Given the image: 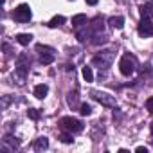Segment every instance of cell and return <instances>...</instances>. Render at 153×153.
<instances>
[{
  "mask_svg": "<svg viewBox=\"0 0 153 153\" xmlns=\"http://www.w3.org/2000/svg\"><path fill=\"white\" fill-rule=\"evenodd\" d=\"M135 151H137V153H148V149H146V148H142V146H139Z\"/></svg>",
  "mask_w": 153,
  "mask_h": 153,
  "instance_id": "23",
  "label": "cell"
},
{
  "mask_svg": "<svg viewBox=\"0 0 153 153\" xmlns=\"http://www.w3.org/2000/svg\"><path fill=\"white\" fill-rule=\"evenodd\" d=\"M13 18H15L16 22H20V24H25V22H29V20H31V7H29L27 4H20V6L15 9V13H13Z\"/></svg>",
  "mask_w": 153,
  "mask_h": 153,
  "instance_id": "2",
  "label": "cell"
},
{
  "mask_svg": "<svg viewBox=\"0 0 153 153\" xmlns=\"http://www.w3.org/2000/svg\"><path fill=\"white\" fill-rule=\"evenodd\" d=\"M139 34L140 36H153V24H151V20L149 18H142L140 20V24H139Z\"/></svg>",
  "mask_w": 153,
  "mask_h": 153,
  "instance_id": "4",
  "label": "cell"
},
{
  "mask_svg": "<svg viewBox=\"0 0 153 153\" xmlns=\"http://www.w3.org/2000/svg\"><path fill=\"white\" fill-rule=\"evenodd\" d=\"M76 36H78V40H79V42H85V40H87V38H88V34H87V33H85V31H79V33H78V34H76Z\"/></svg>",
  "mask_w": 153,
  "mask_h": 153,
  "instance_id": "21",
  "label": "cell"
},
{
  "mask_svg": "<svg viewBox=\"0 0 153 153\" xmlns=\"http://www.w3.org/2000/svg\"><path fill=\"white\" fill-rule=\"evenodd\" d=\"M146 108L153 114V97H149V99H146Z\"/></svg>",
  "mask_w": 153,
  "mask_h": 153,
  "instance_id": "22",
  "label": "cell"
},
{
  "mask_svg": "<svg viewBox=\"0 0 153 153\" xmlns=\"http://www.w3.org/2000/svg\"><path fill=\"white\" fill-rule=\"evenodd\" d=\"M31 40H33V34H27V33H20V34H16V42H18L20 45H29Z\"/></svg>",
  "mask_w": 153,
  "mask_h": 153,
  "instance_id": "9",
  "label": "cell"
},
{
  "mask_svg": "<svg viewBox=\"0 0 153 153\" xmlns=\"http://www.w3.org/2000/svg\"><path fill=\"white\" fill-rule=\"evenodd\" d=\"M79 112H81V115H90V114H92V108H90V105L83 103V105L79 106Z\"/></svg>",
  "mask_w": 153,
  "mask_h": 153,
  "instance_id": "16",
  "label": "cell"
},
{
  "mask_svg": "<svg viewBox=\"0 0 153 153\" xmlns=\"http://www.w3.org/2000/svg\"><path fill=\"white\" fill-rule=\"evenodd\" d=\"M59 140L65 142V144L72 142V133H70V131H68V133H61V135H59Z\"/></svg>",
  "mask_w": 153,
  "mask_h": 153,
  "instance_id": "17",
  "label": "cell"
},
{
  "mask_svg": "<svg viewBox=\"0 0 153 153\" xmlns=\"http://www.w3.org/2000/svg\"><path fill=\"white\" fill-rule=\"evenodd\" d=\"M36 51H38V52H42V54H45V52H52V49H51V47L42 45V43H38V45H36Z\"/></svg>",
  "mask_w": 153,
  "mask_h": 153,
  "instance_id": "19",
  "label": "cell"
},
{
  "mask_svg": "<svg viewBox=\"0 0 153 153\" xmlns=\"http://www.w3.org/2000/svg\"><path fill=\"white\" fill-rule=\"evenodd\" d=\"M103 27H105V25H103V20L96 18V22L92 24V29H94V31H103Z\"/></svg>",
  "mask_w": 153,
  "mask_h": 153,
  "instance_id": "18",
  "label": "cell"
},
{
  "mask_svg": "<svg viewBox=\"0 0 153 153\" xmlns=\"http://www.w3.org/2000/svg\"><path fill=\"white\" fill-rule=\"evenodd\" d=\"M61 24H65V16H61V15H56L51 22H49V27H58V25H61Z\"/></svg>",
  "mask_w": 153,
  "mask_h": 153,
  "instance_id": "13",
  "label": "cell"
},
{
  "mask_svg": "<svg viewBox=\"0 0 153 153\" xmlns=\"http://www.w3.org/2000/svg\"><path fill=\"white\" fill-rule=\"evenodd\" d=\"M47 92H49V87H47V85H43V83L34 87V96H36L38 99H43V97L47 96Z\"/></svg>",
  "mask_w": 153,
  "mask_h": 153,
  "instance_id": "7",
  "label": "cell"
},
{
  "mask_svg": "<svg viewBox=\"0 0 153 153\" xmlns=\"http://www.w3.org/2000/svg\"><path fill=\"white\" fill-rule=\"evenodd\" d=\"M76 101H78V94L74 92V94H70V96H68V105L72 106V105H76Z\"/></svg>",
  "mask_w": 153,
  "mask_h": 153,
  "instance_id": "20",
  "label": "cell"
},
{
  "mask_svg": "<svg viewBox=\"0 0 153 153\" xmlns=\"http://www.w3.org/2000/svg\"><path fill=\"white\" fill-rule=\"evenodd\" d=\"M40 61H42L43 65H51V63L54 61V54H52V52H45V54H42Z\"/></svg>",
  "mask_w": 153,
  "mask_h": 153,
  "instance_id": "14",
  "label": "cell"
},
{
  "mask_svg": "<svg viewBox=\"0 0 153 153\" xmlns=\"http://www.w3.org/2000/svg\"><path fill=\"white\" fill-rule=\"evenodd\" d=\"M94 97H96L99 103L106 105V106H114V105H115L114 97H112V96H108V94H103V92H94Z\"/></svg>",
  "mask_w": 153,
  "mask_h": 153,
  "instance_id": "5",
  "label": "cell"
},
{
  "mask_svg": "<svg viewBox=\"0 0 153 153\" xmlns=\"http://www.w3.org/2000/svg\"><path fill=\"white\" fill-rule=\"evenodd\" d=\"M119 70H121L123 76H131L133 70H135V61H133V58H130L128 54L123 56L121 61H119Z\"/></svg>",
  "mask_w": 153,
  "mask_h": 153,
  "instance_id": "3",
  "label": "cell"
},
{
  "mask_svg": "<svg viewBox=\"0 0 153 153\" xmlns=\"http://www.w3.org/2000/svg\"><path fill=\"white\" fill-rule=\"evenodd\" d=\"M85 2H87L88 6H96V4H97V0H85Z\"/></svg>",
  "mask_w": 153,
  "mask_h": 153,
  "instance_id": "24",
  "label": "cell"
},
{
  "mask_svg": "<svg viewBox=\"0 0 153 153\" xmlns=\"http://www.w3.org/2000/svg\"><path fill=\"white\" fill-rule=\"evenodd\" d=\"M27 115H29V119H33V121H38V119H40V112H38L36 108H29V110H27Z\"/></svg>",
  "mask_w": 153,
  "mask_h": 153,
  "instance_id": "15",
  "label": "cell"
},
{
  "mask_svg": "<svg viewBox=\"0 0 153 153\" xmlns=\"http://www.w3.org/2000/svg\"><path fill=\"white\" fill-rule=\"evenodd\" d=\"M139 13H140V16L142 18H153V9H151V6H148V4H142L140 7H139Z\"/></svg>",
  "mask_w": 153,
  "mask_h": 153,
  "instance_id": "6",
  "label": "cell"
},
{
  "mask_svg": "<svg viewBox=\"0 0 153 153\" xmlns=\"http://www.w3.org/2000/svg\"><path fill=\"white\" fill-rule=\"evenodd\" d=\"M83 79L87 83H92L94 81V74H92V68L90 67H83Z\"/></svg>",
  "mask_w": 153,
  "mask_h": 153,
  "instance_id": "12",
  "label": "cell"
},
{
  "mask_svg": "<svg viewBox=\"0 0 153 153\" xmlns=\"http://www.w3.org/2000/svg\"><path fill=\"white\" fill-rule=\"evenodd\" d=\"M108 24H110L114 29H123V27H124V18H123V16H112V18L108 20Z\"/></svg>",
  "mask_w": 153,
  "mask_h": 153,
  "instance_id": "8",
  "label": "cell"
},
{
  "mask_svg": "<svg viewBox=\"0 0 153 153\" xmlns=\"http://www.w3.org/2000/svg\"><path fill=\"white\" fill-rule=\"evenodd\" d=\"M72 24H74L76 27L87 24V15H76V16H72Z\"/></svg>",
  "mask_w": 153,
  "mask_h": 153,
  "instance_id": "11",
  "label": "cell"
},
{
  "mask_svg": "<svg viewBox=\"0 0 153 153\" xmlns=\"http://www.w3.org/2000/svg\"><path fill=\"white\" fill-rule=\"evenodd\" d=\"M59 126H61L65 131H70V133H78V131H81V130H83L81 121L74 119V117H63V119L59 121Z\"/></svg>",
  "mask_w": 153,
  "mask_h": 153,
  "instance_id": "1",
  "label": "cell"
},
{
  "mask_svg": "<svg viewBox=\"0 0 153 153\" xmlns=\"http://www.w3.org/2000/svg\"><path fill=\"white\" fill-rule=\"evenodd\" d=\"M47 146H49V140H47V137H40V139L34 142V149H36V151L47 149Z\"/></svg>",
  "mask_w": 153,
  "mask_h": 153,
  "instance_id": "10",
  "label": "cell"
}]
</instances>
